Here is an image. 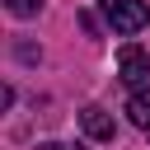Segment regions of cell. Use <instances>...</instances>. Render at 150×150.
I'll use <instances>...</instances> for the list:
<instances>
[{
    "label": "cell",
    "mask_w": 150,
    "mask_h": 150,
    "mask_svg": "<svg viewBox=\"0 0 150 150\" xmlns=\"http://www.w3.org/2000/svg\"><path fill=\"white\" fill-rule=\"evenodd\" d=\"M103 5V19L112 23V33H141L145 23H150V5L145 0H98Z\"/></svg>",
    "instance_id": "obj_1"
},
{
    "label": "cell",
    "mask_w": 150,
    "mask_h": 150,
    "mask_svg": "<svg viewBox=\"0 0 150 150\" xmlns=\"http://www.w3.org/2000/svg\"><path fill=\"white\" fill-rule=\"evenodd\" d=\"M117 70H122V84H131V94H136V89H145V80H150V56H145L136 42H127V47L117 52Z\"/></svg>",
    "instance_id": "obj_2"
},
{
    "label": "cell",
    "mask_w": 150,
    "mask_h": 150,
    "mask_svg": "<svg viewBox=\"0 0 150 150\" xmlns=\"http://www.w3.org/2000/svg\"><path fill=\"white\" fill-rule=\"evenodd\" d=\"M80 127H84V136H94V141H112V117L98 108V103H89V108H80Z\"/></svg>",
    "instance_id": "obj_3"
},
{
    "label": "cell",
    "mask_w": 150,
    "mask_h": 150,
    "mask_svg": "<svg viewBox=\"0 0 150 150\" xmlns=\"http://www.w3.org/2000/svg\"><path fill=\"white\" fill-rule=\"evenodd\" d=\"M127 112H131V122H136L141 131H150V89H136L131 103H127Z\"/></svg>",
    "instance_id": "obj_4"
},
{
    "label": "cell",
    "mask_w": 150,
    "mask_h": 150,
    "mask_svg": "<svg viewBox=\"0 0 150 150\" xmlns=\"http://www.w3.org/2000/svg\"><path fill=\"white\" fill-rule=\"evenodd\" d=\"M5 9H9L14 19H33V14L42 9V0H5Z\"/></svg>",
    "instance_id": "obj_5"
},
{
    "label": "cell",
    "mask_w": 150,
    "mask_h": 150,
    "mask_svg": "<svg viewBox=\"0 0 150 150\" xmlns=\"http://www.w3.org/2000/svg\"><path fill=\"white\" fill-rule=\"evenodd\" d=\"M38 150H80V145H61V141H47V145H38Z\"/></svg>",
    "instance_id": "obj_6"
}]
</instances>
